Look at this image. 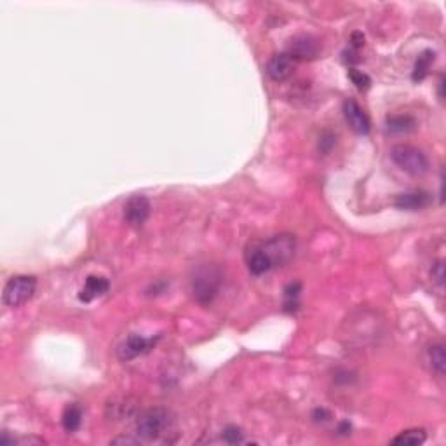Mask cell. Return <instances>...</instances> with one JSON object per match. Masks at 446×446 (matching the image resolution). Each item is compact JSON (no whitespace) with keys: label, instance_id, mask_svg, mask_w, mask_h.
Here are the masks:
<instances>
[{"label":"cell","instance_id":"cell-1","mask_svg":"<svg viewBox=\"0 0 446 446\" xmlns=\"http://www.w3.org/2000/svg\"><path fill=\"white\" fill-rule=\"evenodd\" d=\"M174 420L171 412L166 408H150L141 413L137 420L134 431H137L140 441H155V443H171L174 439L169 434H174Z\"/></svg>","mask_w":446,"mask_h":446},{"label":"cell","instance_id":"cell-2","mask_svg":"<svg viewBox=\"0 0 446 446\" xmlns=\"http://www.w3.org/2000/svg\"><path fill=\"white\" fill-rule=\"evenodd\" d=\"M222 281V270L216 265H199L197 269H193L192 279H190V290H192L193 298L200 305H209L218 296Z\"/></svg>","mask_w":446,"mask_h":446},{"label":"cell","instance_id":"cell-3","mask_svg":"<svg viewBox=\"0 0 446 446\" xmlns=\"http://www.w3.org/2000/svg\"><path fill=\"white\" fill-rule=\"evenodd\" d=\"M390 159H392V163L399 169H403L408 174H413V176H420V174L427 173L429 169L427 155L423 154L420 148L413 147V145H394L390 148Z\"/></svg>","mask_w":446,"mask_h":446},{"label":"cell","instance_id":"cell-4","mask_svg":"<svg viewBox=\"0 0 446 446\" xmlns=\"http://www.w3.org/2000/svg\"><path fill=\"white\" fill-rule=\"evenodd\" d=\"M260 246L263 250L265 257L270 261V267H283L287 261L295 257L296 241L293 235L290 234H279L274 237L267 239V241H260Z\"/></svg>","mask_w":446,"mask_h":446},{"label":"cell","instance_id":"cell-5","mask_svg":"<svg viewBox=\"0 0 446 446\" xmlns=\"http://www.w3.org/2000/svg\"><path fill=\"white\" fill-rule=\"evenodd\" d=\"M37 290V279L32 276H14L8 281L2 300L8 307H21L34 296Z\"/></svg>","mask_w":446,"mask_h":446},{"label":"cell","instance_id":"cell-6","mask_svg":"<svg viewBox=\"0 0 446 446\" xmlns=\"http://www.w3.org/2000/svg\"><path fill=\"white\" fill-rule=\"evenodd\" d=\"M150 200L145 196H132L124 206V220L131 227H141L150 216Z\"/></svg>","mask_w":446,"mask_h":446},{"label":"cell","instance_id":"cell-7","mask_svg":"<svg viewBox=\"0 0 446 446\" xmlns=\"http://www.w3.org/2000/svg\"><path fill=\"white\" fill-rule=\"evenodd\" d=\"M155 344H157V338H145L132 333V335H129V337L119 345V357L126 361L134 360L138 355L147 354L148 351H152V349L155 347Z\"/></svg>","mask_w":446,"mask_h":446},{"label":"cell","instance_id":"cell-8","mask_svg":"<svg viewBox=\"0 0 446 446\" xmlns=\"http://www.w3.org/2000/svg\"><path fill=\"white\" fill-rule=\"evenodd\" d=\"M295 63L292 56L287 53L274 54L267 63V75L274 80V82H284L295 72Z\"/></svg>","mask_w":446,"mask_h":446},{"label":"cell","instance_id":"cell-9","mask_svg":"<svg viewBox=\"0 0 446 446\" xmlns=\"http://www.w3.org/2000/svg\"><path fill=\"white\" fill-rule=\"evenodd\" d=\"M286 53L295 61L314 60L319 54V44L309 35H298V37L292 38Z\"/></svg>","mask_w":446,"mask_h":446},{"label":"cell","instance_id":"cell-10","mask_svg":"<svg viewBox=\"0 0 446 446\" xmlns=\"http://www.w3.org/2000/svg\"><path fill=\"white\" fill-rule=\"evenodd\" d=\"M344 115L345 121L349 122L351 129L357 134H368L370 132V119L364 114V110L361 108L360 103L354 99H347L344 103Z\"/></svg>","mask_w":446,"mask_h":446},{"label":"cell","instance_id":"cell-11","mask_svg":"<svg viewBox=\"0 0 446 446\" xmlns=\"http://www.w3.org/2000/svg\"><path fill=\"white\" fill-rule=\"evenodd\" d=\"M244 260H246L248 269H250V272L253 274V276H263V274H267L269 270H272L270 261L267 260L263 250H261L260 241H255L251 242V244H248L246 251H244Z\"/></svg>","mask_w":446,"mask_h":446},{"label":"cell","instance_id":"cell-12","mask_svg":"<svg viewBox=\"0 0 446 446\" xmlns=\"http://www.w3.org/2000/svg\"><path fill=\"white\" fill-rule=\"evenodd\" d=\"M110 290V283L106 277L103 276H89L84 283L82 290L79 293V300L80 302H93V300L99 298V296L106 295Z\"/></svg>","mask_w":446,"mask_h":446},{"label":"cell","instance_id":"cell-13","mask_svg":"<svg viewBox=\"0 0 446 446\" xmlns=\"http://www.w3.org/2000/svg\"><path fill=\"white\" fill-rule=\"evenodd\" d=\"M396 208L403 211H419V209L427 208L431 204V196L423 190H415V192L399 193L396 197Z\"/></svg>","mask_w":446,"mask_h":446},{"label":"cell","instance_id":"cell-14","mask_svg":"<svg viewBox=\"0 0 446 446\" xmlns=\"http://www.w3.org/2000/svg\"><path fill=\"white\" fill-rule=\"evenodd\" d=\"M425 360H427L429 366L434 373H438L439 377H443L446 371V352H445V344L441 342H436V344H431L425 351Z\"/></svg>","mask_w":446,"mask_h":446},{"label":"cell","instance_id":"cell-15","mask_svg":"<svg viewBox=\"0 0 446 446\" xmlns=\"http://www.w3.org/2000/svg\"><path fill=\"white\" fill-rule=\"evenodd\" d=\"M61 423H63V427L67 432H75L77 429L80 427V423H82V408H80L77 403L67 406L63 412Z\"/></svg>","mask_w":446,"mask_h":446},{"label":"cell","instance_id":"cell-16","mask_svg":"<svg viewBox=\"0 0 446 446\" xmlns=\"http://www.w3.org/2000/svg\"><path fill=\"white\" fill-rule=\"evenodd\" d=\"M416 122L412 115H389L387 117V131L394 132H408L415 129Z\"/></svg>","mask_w":446,"mask_h":446},{"label":"cell","instance_id":"cell-17","mask_svg":"<svg viewBox=\"0 0 446 446\" xmlns=\"http://www.w3.org/2000/svg\"><path fill=\"white\" fill-rule=\"evenodd\" d=\"M434 56L436 54L432 51H423L419 58H416L415 69H413V80L419 82V80H423L427 77L429 69H431V64L434 63Z\"/></svg>","mask_w":446,"mask_h":446},{"label":"cell","instance_id":"cell-18","mask_svg":"<svg viewBox=\"0 0 446 446\" xmlns=\"http://www.w3.org/2000/svg\"><path fill=\"white\" fill-rule=\"evenodd\" d=\"M427 439V434L423 429H410V431L401 432L399 436L392 439V445H410V446H416L425 443Z\"/></svg>","mask_w":446,"mask_h":446},{"label":"cell","instance_id":"cell-19","mask_svg":"<svg viewBox=\"0 0 446 446\" xmlns=\"http://www.w3.org/2000/svg\"><path fill=\"white\" fill-rule=\"evenodd\" d=\"M302 292V284L292 283L284 287V309L293 310L298 307V296Z\"/></svg>","mask_w":446,"mask_h":446},{"label":"cell","instance_id":"cell-20","mask_svg":"<svg viewBox=\"0 0 446 446\" xmlns=\"http://www.w3.org/2000/svg\"><path fill=\"white\" fill-rule=\"evenodd\" d=\"M222 439L227 443V445H241V443L246 441V439H244V432L239 427H235V425H228V427L223 429Z\"/></svg>","mask_w":446,"mask_h":446},{"label":"cell","instance_id":"cell-21","mask_svg":"<svg viewBox=\"0 0 446 446\" xmlns=\"http://www.w3.org/2000/svg\"><path fill=\"white\" fill-rule=\"evenodd\" d=\"M349 79H351L352 84H355V87H357V89H361V91H366L368 87L371 86L370 77H368L366 73H363L361 70H357V69L349 70Z\"/></svg>","mask_w":446,"mask_h":446},{"label":"cell","instance_id":"cell-22","mask_svg":"<svg viewBox=\"0 0 446 446\" xmlns=\"http://www.w3.org/2000/svg\"><path fill=\"white\" fill-rule=\"evenodd\" d=\"M431 276H432V279H434V283L438 284L439 287L445 286V261L439 260V261H436L434 265H432Z\"/></svg>","mask_w":446,"mask_h":446},{"label":"cell","instance_id":"cell-23","mask_svg":"<svg viewBox=\"0 0 446 446\" xmlns=\"http://www.w3.org/2000/svg\"><path fill=\"white\" fill-rule=\"evenodd\" d=\"M333 145H335V137H333L331 132L326 131L325 134L319 138V150H321L322 154H328V152L331 150Z\"/></svg>","mask_w":446,"mask_h":446},{"label":"cell","instance_id":"cell-24","mask_svg":"<svg viewBox=\"0 0 446 446\" xmlns=\"http://www.w3.org/2000/svg\"><path fill=\"white\" fill-rule=\"evenodd\" d=\"M312 416H314L316 422H326V420L331 419V413H329L328 410H325V408H318Z\"/></svg>","mask_w":446,"mask_h":446},{"label":"cell","instance_id":"cell-25","mask_svg":"<svg viewBox=\"0 0 446 446\" xmlns=\"http://www.w3.org/2000/svg\"><path fill=\"white\" fill-rule=\"evenodd\" d=\"M439 98H445V95H443V86H445V77H441V79H439Z\"/></svg>","mask_w":446,"mask_h":446}]
</instances>
